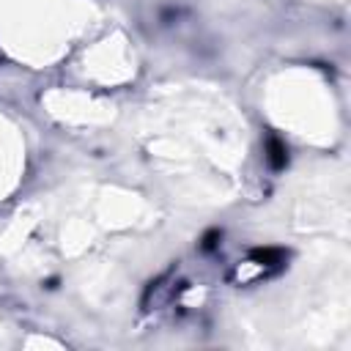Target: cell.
<instances>
[{"label":"cell","mask_w":351,"mask_h":351,"mask_svg":"<svg viewBox=\"0 0 351 351\" xmlns=\"http://www.w3.org/2000/svg\"><path fill=\"white\" fill-rule=\"evenodd\" d=\"M266 162H269L274 170H282L285 162H288V148H285V143H282L280 137H274V134L266 137Z\"/></svg>","instance_id":"6da1fadb"},{"label":"cell","mask_w":351,"mask_h":351,"mask_svg":"<svg viewBox=\"0 0 351 351\" xmlns=\"http://www.w3.org/2000/svg\"><path fill=\"white\" fill-rule=\"evenodd\" d=\"M282 258H285V250H280V247H258L250 252V261L258 266H280Z\"/></svg>","instance_id":"7a4b0ae2"}]
</instances>
